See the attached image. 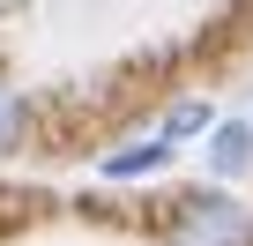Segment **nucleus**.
Wrapping results in <instances>:
<instances>
[{"mask_svg":"<svg viewBox=\"0 0 253 246\" xmlns=\"http://www.w3.org/2000/svg\"><path fill=\"white\" fill-rule=\"evenodd\" d=\"M164 246H253V216L231 194H179Z\"/></svg>","mask_w":253,"mask_h":246,"instance_id":"1","label":"nucleus"},{"mask_svg":"<svg viewBox=\"0 0 253 246\" xmlns=\"http://www.w3.org/2000/svg\"><path fill=\"white\" fill-rule=\"evenodd\" d=\"M164 164H171V142H164V135H149V142L112 149V157H104V179H149V172H164Z\"/></svg>","mask_w":253,"mask_h":246,"instance_id":"2","label":"nucleus"},{"mask_svg":"<svg viewBox=\"0 0 253 246\" xmlns=\"http://www.w3.org/2000/svg\"><path fill=\"white\" fill-rule=\"evenodd\" d=\"M209 164H216L223 179H238V172L253 164V127H238V119H231V127H216V142H209Z\"/></svg>","mask_w":253,"mask_h":246,"instance_id":"3","label":"nucleus"},{"mask_svg":"<svg viewBox=\"0 0 253 246\" xmlns=\"http://www.w3.org/2000/svg\"><path fill=\"white\" fill-rule=\"evenodd\" d=\"M23 135H30V97L0 75V157H15L23 149Z\"/></svg>","mask_w":253,"mask_h":246,"instance_id":"4","label":"nucleus"},{"mask_svg":"<svg viewBox=\"0 0 253 246\" xmlns=\"http://www.w3.org/2000/svg\"><path fill=\"white\" fill-rule=\"evenodd\" d=\"M209 127H216V112H209L201 97H179V104L164 112V127H157V135H164V142L179 149V142H194V135H209Z\"/></svg>","mask_w":253,"mask_h":246,"instance_id":"5","label":"nucleus"}]
</instances>
